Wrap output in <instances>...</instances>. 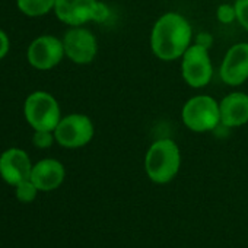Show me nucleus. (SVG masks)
<instances>
[{
	"label": "nucleus",
	"instance_id": "nucleus-1",
	"mask_svg": "<svg viewBox=\"0 0 248 248\" xmlns=\"http://www.w3.org/2000/svg\"><path fill=\"white\" fill-rule=\"evenodd\" d=\"M193 30L190 22L177 12L164 14L155 22L151 32L152 53L164 62H172L191 46Z\"/></svg>",
	"mask_w": 248,
	"mask_h": 248
},
{
	"label": "nucleus",
	"instance_id": "nucleus-2",
	"mask_svg": "<svg viewBox=\"0 0 248 248\" xmlns=\"http://www.w3.org/2000/svg\"><path fill=\"white\" fill-rule=\"evenodd\" d=\"M181 167V152L171 139H159L151 145L145 156V170L149 180L155 184L172 181Z\"/></svg>",
	"mask_w": 248,
	"mask_h": 248
},
{
	"label": "nucleus",
	"instance_id": "nucleus-3",
	"mask_svg": "<svg viewBox=\"0 0 248 248\" xmlns=\"http://www.w3.org/2000/svg\"><path fill=\"white\" fill-rule=\"evenodd\" d=\"M181 118L184 126L194 133L210 132L220 123L219 102L209 95H196L184 104Z\"/></svg>",
	"mask_w": 248,
	"mask_h": 248
},
{
	"label": "nucleus",
	"instance_id": "nucleus-4",
	"mask_svg": "<svg viewBox=\"0 0 248 248\" xmlns=\"http://www.w3.org/2000/svg\"><path fill=\"white\" fill-rule=\"evenodd\" d=\"M24 114L34 130L54 132L62 120V112L57 99L44 91L32 92L24 105Z\"/></svg>",
	"mask_w": 248,
	"mask_h": 248
},
{
	"label": "nucleus",
	"instance_id": "nucleus-5",
	"mask_svg": "<svg viewBox=\"0 0 248 248\" xmlns=\"http://www.w3.org/2000/svg\"><path fill=\"white\" fill-rule=\"evenodd\" d=\"M57 18L70 25L82 27L86 22H102L108 18V8L98 0H56Z\"/></svg>",
	"mask_w": 248,
	"mask_h": 248
},
{
	"label": "nucleus",
	"instance_id": "nucleus-6",
	"mask_svg": "<svg viewBox=\"0 0 248 248\" xmlns=\"http://www.w3.org/2000/svg\"><path fill=\"white\" fill-rule=\"evenodd\" d=\"M181 75L184 82L194 88H204L213 75L209 48L200 44H191L181 57Z\"/></svg>",
	"mask_w": 248,
	"mask_h": 248
},
{
	"label": "nucleus",
	"instance_id": "nucleus-7",
	"mask_svg": "<svg viewBox=\"0 0 248 248\" xmlns=\"http://www.w3.org/2000/svg\"><path fill=\"white\" fill-rule=\"evenodd\" d=\"M95 133L92 120L85 114H69L60 120L54 129L56 142L67 149H76L88 145Z\"/></svg>",
	"mask_w": 248,
	"mask_h": 248
},
{
	"label": "nucleus",
	"instance_id": "nucleus-8",
	"mask_svg": "<svg viewBox=\"0 0 248 248\" xmlns=\"http://www.w3.org/2000/svg\"><path fill=\"white\" fill-rule=\"evenodd\" d=\"M64 54L76 64H89L98 53L95 35L83 27H72L63 37Z\"/></svg>",
	"mask_w": 248,
	"mask_h": 248
},
{
	"label": "nucleus",
	"instance_id": "nucleus-9",
	"mask_svg": "<svg viewBox=\"0 0 248 248\" xmlns=\"http://www.w3.org/2000/svg\"><path fill=\"white\" fill-rule=\"evenodd\" d=\"M64 56L63 41L53 35H41L35 38L27 51L30 64L38 70H50L56 67Z\"/></svg>",
	"mask_w": 248,
	"mask_h": 248
},
{
	"label": "nucleus",
	"instance_id": "nucleus-10",
	"mask_svg": "<svg viewBox=\"0 0 248 248\" xmlns=\"http://www.w3.org/2000/svg\"><path fill=\"white\" fill-rule=\"evenodd\" d=\"M220 79L229 86H239L248 80V43L232 46L220 64Z\"/></svg>",
	"mask_w": 248,
	"mask_h": 248
},
{
	"label": "nucleus",
	"instance_id": "nucleus-11",
	"mask_svg": "<svg viewBox=\"0 0 248 248\" xmlns=\"http://www.w3.org/2000/svg\"><path fill=\"white\" fill-rule=\"evenodd\" d=\"M32 167L28 154L22 149L12 148L0 155V177L12 187L31 178Z\"/></svg>",
	"mask_w": 248,
	"mask_h": 248
},
{
	"label": "nucleus",
	"instance_id": "nucleus-12",
	"mask_svg": "<svg viewBox=\"0 0 248 248\" xmlns=\"http://www.w3.org/2000/svg\"><path fill=\"white\" fill-rule=\"evenodd\" d=\"M220 124L225 127H241L248 123V93L232 92L219 102Z\"/></svg>",
	"mask_w": 248,
	"mask_h": 248
},
{
	"label": "nucleus",
	"instance_id": "nucleus-13",
	"mask_svg": "<svg viewBox=\"0 0 248 248\" xmlns=\"http://www.w3.org/2000/svg\"><path fill=\"white\" fill-rule=\"evenodd\" d=\"M66 177V170L63 164L57 159H43L38 161L31 171V180L40 191H53L59 188Z\"/></svg>",
	"mask_w": 248,
	"mask_h": 248
},
{
	"label": "nucleus",
	"instance_id": "nucleus-14",
	"mask_svg": "<svg viewBox=\"0 0 248 248\" xmlns=\"http://www.w3.org/2000/svg\"><path fill=\"white\" fill-rule=\"evenodd\" d=\"M22 14L31 18L47 15L56 6V0H16Z\"/></svg>",
	"mask_w": 248,
	"mask_h": 248
},
{
	"label": "nucleus",
	"instance_id": "nucleus-15",
	"mask_svg": "<svg viewBox=\"0 0 248 248\" xmlns=\"http://www.w3.org/2000/svg\"><path fill=\"white\" fill-rule=\"evenodd\" d=\"M38 191L40 190L37 188V186L32 183L31 178L24 180L18 186H15V196L22 203H31V202H34Z\"/></svg>",
	"mask_w": 248,
	"mask_h": 248
},
{
	"label": "nucleus",
	"instance_id": "nucleus-16",
	"mask_svg": "<svg viewBox=\"0 0 248 248\" xmlns=\"http://www.w3.org/2000/svg\"><path fill=\"white\" fill-rule=\"evenodd\" d=\"M54 140H56L54 132H50V130H35L34 132V136H32V143L38 149H47V148H50Z\"/></svg>",
	"mask_w": 248,
	"mask_h": 248
},
{
	"label": "nucleus",
	"instance_id": "nucleus-17",
	"mask_svg": "<svg viewBox=\"0 0 248 248\" xmlns=\"http://www.w3.org/2000/svg\"><path fill=\"white\" fill-rule=\"evenodd\" d=\"M216 16H217V21L222 22V24H232L233 21H236V12H235V5H220L217 8V12H216Z\"/></svg>",
	"mask_w": 248,
	"mask_h": 248
},
{
	"label": "nucleus",
	"instance_id": "nucleus-18",
	"mask_svg": "<svg viewBox=\"0 0 248 248\" xmlns=\"http://www.w3.org/2000/svg\"><path fill=\"white\" fill-rule=\"evenodd\" d=\"M236 21L239 25L248 31V0H236L235 2Z\"/></svg>",
	"mask_w": 248,
	"mask_h": 248
},
{
	"label": "nucleus",
	"instance_id": "nucleus-19",
	"mask_svg": "<svg viewBox=\"0 0 248 248\" xmlns=\"http://www.w3.org/2000/svg\"><path fill=\"white\" fill-rule=\"evenodd\" d=\"M9 47H11V43H9L8 35L2 30H0V60H2L8 54Z\"/></svg>",
	"mask_w": 248,
	"mask_h": 248
},
{
	"label": "nucleus",
	"instance_id": "nucleus-20",
	"mask_svg": "<svg viewBox=\"0 0 248 248\" xmlns=\"http://www.w3.org/2000/svg\"><path fill=\"white\" fill-rule=\"evenodd\" d=\"M197 44H200V46H204V47H210V44H212V38H210V35H207V34H200L199 35V38H197Z\"/></svg>",
	"mask_w": 248,
	"mask_h": 248
}]
</instances>
